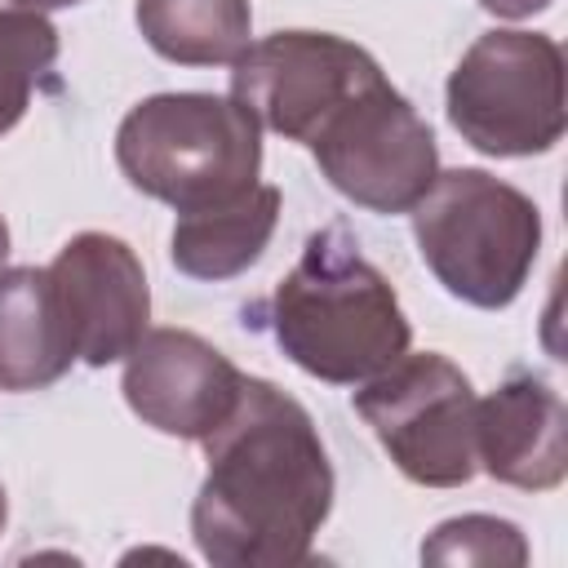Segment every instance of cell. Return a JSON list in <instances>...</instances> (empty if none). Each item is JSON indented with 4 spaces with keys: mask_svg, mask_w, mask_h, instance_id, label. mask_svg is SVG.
I'll use <instances>...</instances> for the list:
<instances>
[{
    "mask_svg": "<svg viewBox=\"0 0 568 568\" xmlns=\"http://www.w3.org/2000/svg\"><path fill=\"white\" fill-rule=\"evenodd\" d=\"M44 271L75 359L106 368L124 359L146 333L151 288L138 253L124 240L106 231H80L58 248Z\"/></svg>",
    "mask_w": 568,
    "mask_h": 568,
    "instance_id": "9c48e42d",
    "label": "cell"
},
{
    "mask_svg": "<svg viewBox=\"0 0 568 568\" xmlns=\"http://www.w3.org/2000/svg\"><path fill=\"white\" fill-rule=\"evenodd\" d=\"M67 4H80V0H0V13H49Z\"/></svg>",
    "mask_w": 568,
    "mask_h": 568,
    "instance_id": "ac0fdd59",
    "label": "cell"
},
{
    "mask_svg": "<svg viewBox=\"0 0 568 568\" xmlns=\"http://www.w3.org/2000/svg\"><path fill=\"white\" fill-rule=\"evenodd\" d=\"M4 257H9V226H4V217H0V271H4Z\"/></svg>",
    "mask_w": 568,
    "mask_h": 568,
    "instance_id": "d6986e66",
    "label": "cell"
},
{
    "mask_svg": "<svg viewBox=\"0 0 568 568\" xmlns=\"http://www.w3.org/2000/svg\"><path fill=\"white\" fill-rule=\"evenodd\" d=\"M75 364L44 266L0 271V390H40Z\"/></svg>",
    "mask_w": 568,
    "mask_h": 568,
    "instance_id": "4fadbf2b",
    "label": "cell"
},
{
    "mask_svg": "<svg viewBox=\"0 0 568 568\" xmlns=\"http://www.w3.org/2000/svg\"><path fill=\"white\" fill-rule=\"evenodd\" d=\"M475 466L528 493L564 484L568 413L546 377L510 373L488 399H475Z\"/></svg>",
    "mask_w": 568,
    "mask_h": 568,
    "instance_id": "8fae6325",
    "label": "cell"
},
{
    "mask_svg": "<svg viewBox=\"0 0 568 568\" xmlns=\"http://www.w3.org/2000/svg\"><path fill=\"white\" fill-rule=\"evenodd\" d=\"M355 413L373 426L390 462L422 488H457L475 466V390L439 351L399 355L355 390Z\"/></svg>",
    "mask_w": 568,
    "mask_h": 568,
    "instance_id": "8992f818",
    "label": "cell"
},
{
    "mask_svg": "<svg viewBox=\"0 0 568 568\" xmlns=\"http://www.w3.org/2000/svg\"><path fill=\"white\" fill-rule=\"evenodd\" d=\"M133 18L146 44L182 67H222L253 44L248 0H138Z\"/></svg>",
    "mask_w": 568,
    "mask_h": 568,
    "instance_id": "5bb4252c",
    "label": "cell"
},
{
    "mask_svg": "<svg viewBox=\"0 0 568 568\" xmlns=\"http://www.w3.org/2000/svg\"><path fill=\"white\" fill-rule=\"evenodd\" d=\"M422 559L426 564H524L528 546L524 532L510 519H493V515H462L439 524L426 541H422Z\"/></svg>",
    "mask_w": 568,
    "mask_h": 568,
    "instance_id": "2e32d148",
    "label": "cell"
},
{
    "mask_svg": "<svg viewBox=\"0 0 568 568\" xmlns=\"http://www.w3.org/2000/svg\"><path fill=\"white\" fill-rule=\"evenodd\" d=\"M448 124L484 155H546L568 124L564 49L541 31H484L448 75Z\"/></svg>",
    "mask_w": 568,
    "mask_h": 568,
    "instance_id": "5b68a950",
    "label": "cell"
},
{
    "mask_svg": "<svg viewBox=\"0 0 568 568\" xmlns=\"http://www.w3.org/2000/svg\"><path fill=\"white\" fill-rule=\"evenodd\" d=\"M209 475L191 537L217 568H293L333 510V462L311 413L266 377H244L235 408L200 439Z\"/></svg>",
    "mask_w": 568,
    "mask_h": 568,
    "instance_id": "6da1fadb",
    "label": "cell"
},
{
    "mask_svg": "<svg viewBox=\"0 0 568 568\" xmlns=\"http://www.w3.org/2000/svg\"><path fill=\"white\" fill-rule=\"evenodd\" d=\"M58 62V27L44 13H0V133L31 106L36 84Z\"/></svg>",
    "mask_w": 568,
    "mask_h": 568,
    "instance_id": "9a60e30c",
    "label": "cell"
},
{
    "mask_svg": "<svg viewBox=\"0 0 568 568\" xmlns=\"http://www.w3.org/2000/svg\"><path fill=\"white\" fill-rule=\"evenodd\" d=\"M306 146L328 186L368 213H408L439 173L430 124L386 75L346 98Z\"/></svg>",
    "mask_w": 568,
    "mask_h": 568,
    "instance_id": "52a82bcc",
    "label": "cell"
},
{
    "mask_svg": "<svg viewBox=\"0 0 568 568\" xmlns=\"http://www.w3.org/2000/svg\"><path fill=\"white\" fill-rule=\"evenodd\" d=\"M4 515H9V501H4V488H0V528H4Z\"/></svg>",
    "mask_w": 568,
    "mask_h": 568,
    "instance_id": "ffe728a7",
    "label": "cell"
},
{
    "mask_svg": "<svg viewBox=\"0 0 568 568\" xmlns=\"http://www.w3.org/2000/svg\"><path fill=\"white\" fill-rule=\"evenodd\" d=\"M275 222H280V191L266 182H253L235 200H222V204H209L195 213H178L169 257L182 275L217 284V280L248 271L266 253Z\"/></svg>",
    "mask_w": 568,
    "mask_h": 568,
    "instance_id": "7c38bea8",
    "label": "cell"
},
{
    "mask_svg": "<svg viewBox=\"0 0 568 568\" xmlns=\"http://www.w3.org/2000/svg\"><path fill=\"white\" fill-rule=\"evenodd\" d=\"M408 213L422 262L453 297L479 311L519 297L541 248V213L519 186L484 169H448Z\"/></svg>",
    "mask_w": 568,
    "mask_h": 568,
    "instance_id": "277c9868",
    "label": "cell"
},
{
    "mask_svg": "<svg viewBox=\"0 0 568 568\" xmlns=\"http://www.w3.org/2000/svg\"><path fill=\"white\" fill-rule=\"evenodd\" d=\"M271 333L311 377L355 386L408 351V320L390 280L359 253L346 226L306 240L293 271L271 293Z\"/></svg>",
    "mask_w": 568,
    "mask_h": 568,
    "instance_id": "7a4b0ae2",
    "label": "cell"
},
{
    "mask_svg": "<svg viewBox=\"0 0 568 568\" xmlns=\"http://www.w3.org/2000/svg\"><path fill=\"white\" fill-rule=\"evenodd\" d=\"M377 80V58L355 40L328 31H275L235 58L231 98L257 120V129L311 142L346 98Z\"/></svg>",
    "mask_w": 568,
    "mask_h": 568,
    "instance_id": "ba28073f",
    "label": "cell"
},
{
    "mask_svg": "<svg viewBox=\"0 0 568 568\" xmlns=\"http://www.w3.org/2000/svg\"><path fill=\"white\" fill-rule=\"evenodd\" d=\"M244 373L186 328H146L124 355V399L160 435L204 439L240 399Z\"/></svg>",
    "mask_w": 568,
    "mask_h": 568,
    "instance_id": "30bf717a",
    "label": "cell"
},
{
    "mask_svg": "<svg viewBox=\"0 0 568 568\" xmlns=\"http://www.w3.org/2000/svg\"><path fill=\"white\" fill-rule=\"evenodd\" d=\"M115 164L142 195L195 213L257 182L262 129L235 98L155 93L120 120Z\"/></svg>",
    "mask_w": 568,
    "mask_h": 568,
    "instance_id": "3957f363",
    "label": "cell"
},
{
    "mask_svg": "<svg viewBox=\"0 0 568 568\" xmlns=\"http://www.w3.org/2000/svg\"><path fill=\"white\" fill-rule=\"evenodd\" d=\"M488 13H497V18H532V13H541V9H550L555 0H479Z\"/></svg>",
    "mask_w": 568,
    "mask_h": 568,
    "instance_id": "e0dca14e",
    "label": "cell"
}]
</instances>
